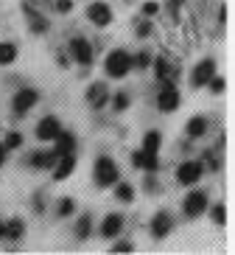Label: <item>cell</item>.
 Wrapping results in <instances>:
<instances>
[{"instance_id": "obj_1", "label": "cell", "mask_w": 235, "mask_h": 255, "mask_svg": "<svg viewBox=\"0 0 235 255\" xmlns=\"http://www.w3.org/2000/svg\"><path fill=\"white\" fill-rule=\"evenodd\" d=\"M104 68H106V76H109V79H123V76L132 70V56L123 51V48H115V51H109Z\"/></svg>"}, {"instance_id": "obj_2", "label": "cell", "mask_w": 235, "mask_h": 255, "mask_svg": "<svg viewBox=\"0 0 235 255\" xmlns=\"http://www.w3.org/2000/svg\"><path fill=\"white\" fill-rule=\"evenodd\" d=\"M121 180V171H118V163L112 157H98L95 160V185L98 188H109Z\"/></svg>"}, {"instance_id": "obj_3", "label": "cell", "mask_w": 235, "mask_h": 255, "mask_svg": "<svg viewBox=\"0 0 235 255\" xmlns=\"http://www.w3.org/2000/svg\"><path fill=\"white\" fill-rule=\"evenodd\" d=\"M157 107H159V113H174L179 107V90H176L174 79H165V84H162V90L157 96Z\"/></svg>"}, {"instance_id": "obj_4", "label": "cell", "mask_w": 235, "mask_h": 255, "mask_svg": "<svg viewBox=\"0 0 235 255\" xmlns=\"http://www.w3.org/2000/svg\"><path fill=\"white\" fill-rule=\"evenodd\" d=\"M182 210H185V216L188 219H199L207 210V194L205 191H190L188 199L182 202Z\"/></svg>"}, {"instance_id": "obj_5", "label": "cell", "mask_w": 235, "mask_h": 255, "mask_svg": "<svg viewBox=\"0 0 235 255\" xmlns=\"http://www.w3.org/2000/svg\"><path fill=\"white\" fill-rule=\"evenodd\" d=\"M202 174H205V165L196 163V160H188L176 168V180L182 182V185H196L202 180Z\"/></svg>"}, {"instance_id": "obj_6", "label": "cell", "mask_w": 235, "mask_h": 255, "mask_svg": "<svg viewBox=\"0 0 235 255\" xmlns=\"http://www.w3.org/2000/svg\"><path fill=\"white\" fill-rule=\"evenodd\" d=\"M39 101V93L34 90V87H23V90L14 96V101H11V107H14V115H20L23 118L28 110H34V104Z\"/></svg>"}, {"instance_id": "obj_7", "label": "cell", "mask_w": 235, "mask_h": 255, "mask_svg": "<svg viewBox=\"0 0 235 255\" xmlns=\"http://www.w3.org/2000/svg\"><path fill=\"white\" fill-rule=\"evenodd\" d=\"M70 56L78 62V65H84V68H90L92 65V45L87 42L84 37H76L70 39Z\"/></svg>"}, {"instance_id": "obj_8", "label": "cell", "mask_w": 235, "mask_h": 255, "mask_svg": "<svg viewBox=\"0 0 235 255\" xmlns=\"http://www.w3.org/2000/svg\"><path fill=\"white\" fill-rule=\"evenodd\" d=\"M213 76H216V62H213V59H202L196 68H193V73H190V82H193V87H205Z\"/></svg>"}, {"instance_id": "obj_9", "label": "cell", "mask_w": 235, "mask_h": 255, "mask_svg": "<svg viewBox=\"0 0 235 255\" xmlns=\"http://www.w3.org/2000/svg\"><path fill=\"white\" fill-rule=\"evenodd\" d=\"M87 17H90L92 25H98V28H106V25L112 23V8L106 6V3H92L87 8Z\"/></svg>"}, {"instance_id": "obj_10", "label": "cell", "mask_w": 235, "mask_h": 255, "mask_svg": "<svg viewBox=\"0 0 235 255\" xmlns=\"http://www.w3.org/2000/svg\"><path fill=\"white\" fill-rule=\"evenodd\" d=\"M132 165H135V168H143L146 174H157L159 171V157L140 149V151H135V154H132Z\"/></svg>"}, {"instance_id": "obj_11", "label": "cell", "mask_w": 235, "mask_h": 255, "mask_svg": "<svg viewBox=\"0 0 235 255\" xmlns=\"http://www.w3.org/2000/svg\"><path fill=\"white\" fill-rule=\"evenodd\" d=\"M171 227H174V222H171V213L159 210V213H154V219H152V225H149V230H152L154 239H165L168 233H171Z\"/></svg>"}, {"instance_id": "obj_12", "label": "cell", "mask_w": 235, "mask_h": 255, "mask_svg": "<svg viewBox=\"0 0 235 255\" xmlns=\"http://www.w3.org/2000/svg\"><path fill=\"white\" fill-rule=\"evenodd\" d=\"M59 132H62V124H59V118H53V115H45V118L37 124V137L39 140H53Z\"/></svg>"}, {"instance_id": "obj_13", "label": "cell", "mask_w": 235, "mask_h": 255, "mask_svg": "<svg viewBox=\"0 0 235 255\" xmlns=\"http://www.w3.org/2000/svg\"><path fill=\"white\" fill-rule=\"evenodd\" d=\"M76 168V154L70 151V154H62L56 163H53V180H68L70 174Z\"/></svg>"}, {"instance_id": "obj_14", "label": "cell", "mask_w": 235, "mask_h": 255, "mask_svg": "<svg viewBox=\"0 0 235 255\" xmlns=\"http://www.w3.org/2000/svg\"><path fill=\"white\" fill-rule=\"evenodd\" d=\"M106 98H109V87H106L104 82L90 84V90H87V101H90V107L101 110V107H106Z\"/></svg>"}, {"instance_id": "obj_15", "label": "cell", "mask_w": 235, "mask_h": 255, "mask_svg": "<svg viewBox=\"0 0 235 255\" xmlns=\"http://www.w3.org/2000/svg\"><path fill=\"white\" fill-rule=\"evenodd\" d=\"M123 230V216L121 213H109V216L104 219V225H101V236L104 239H118Z\"/></svg>"}, {"instance_id": "obj_16", "label": "cell", "mask_w": 235, "mask_h": 255, "mask_svg": "<svg viewBox=\"0 0 235 255\" xmlns=\"http://www.w3.org/2000/svg\"><path fill=\"white\" fill-rule=\"evenodd\" d=\"M53 151L56 154H70V151H76V137L70 135V132H59V135L53 137Z\"/></svg>"}, {"instance_id": "obj_17", "label": "cell", "mask_w": 235, "mask_h": 255, "mask_svg": "<svg viewBox=\"0 0 235 255\" xmlns=\"http://www.w3.org/2000/svg\"><path fill=\"white\" fill-rule=\"evenodd\" d=\"M152 65H154V73H157L159 82H165V79H174L176 70H174V62L168 59V56H157Z\"/></svg>"}, {"instance_id": "obj_18", "label": "cell", "mask_w": 235, "mask_h": 255, "mask_svg": "<svg viewBox=\"0 0 235 255\" xmlns=\"http://www.w3.org/2000/svg\"><path fill=\"white\" fill-rule=\"evenodd\" d=\"M23 236H25L23 219H8L6 230H3V239H8V241H23Z\"/></svg>"}, {"instance_id": "obj_19", "label": "cell", "mask_w": 235, "mask_h": 255, "mask_svg": "<svg viewBox=\"0 0 235 255\" xmlns=\"http://www.w3.org/2000/svg\"><path fill=\"white\" fill-rule=\"evenodd\" d=\"M56 160H59V154H56L53 149L51 151H37V154L31 157V165H34V168H53Z\"/></svg>"}, {"instance_id": "obj_20", "label": "cell", "mask_w": 235, "mask_h": 255, "mask_svg": "<svg viewBox=\"0 0 235 255\" xmlns=\"http://www.w3.org/2000/svg\"><path fill=\"white\" fill-rule=\"evenodd\" d=\"M207 127H210V124H207V118L205 115H196V118H190L188 121V137H202L207 132Z\"/></svg>"}, {"instance_id": "obj_21", "label": "cell", "mask_w": 235, "mask_h": 255, "mask_svg": "<svg viewBox=\"0 0 235 255\" xmlns=\"http://www.w3.org/2000/svg\"><path fill=\"white\" fill-rule=\"evenodd\" d=\"M159 146H162V135H159L157 129L146 132V137H143V151H149V154H157Z\"/></svg>"}, {"instance_id": "obj_22", "label": "cell", "mask_w": 235, "mask_h": 255, "mask_svg": "<svg viewBox=\"0 0 235 255\" xmlns=\"http://www.w3.org/2000/svg\"><path fill=\"white\" fill-rule=\"evenodd\" d=\"M115 199H121V202H132L135 199V188L129 185V182H115Z\"/></svg>"}, {"instance_id": "obj_23", "label": "cell", "mask_w": 235, "mask_h": 255, "mask_svg": "<svg viewBox=\"0 0 235 255\" xmlns=\"http://www.w3.org/2000/svg\"><path fill=\"white\" fill-rule=\"evenodd\" d=\"M17 59V45L14 42H0V65H11Z\"/></svg>"}, {"instance_id": "obj_24", "label": "cell", "mask_w": 235, "mask_h": 255, "mask_svg": "<svg viewBox=\"0 0 235 255\" xmlns=\"http://www.w3.org/2000/svg\"><path fill=\"white\" fill-rule=\"evenodd\" d=\"M90 233H92V219L90 216H81L76 222V239L78 241H87V239H90Z\"/></svg>"}, {"instance_id": "obj_25", "label": "cell", "mask_w": 235, "mask_h": 255, "mask_svg": "<svg viewBox=\"0 0 235 255\" xmlns=\"http://www.w3.org/2000/svg\"><path fill=\"white\" fill-rule=\"evenodd\" d=\"M28 25H31V31H34V34H45L48 31V17H42V14H37V11H34V14L28 17Z\"/></svg>"}, {"instance_id": "obj_26", "label": "cell", "mask_w": 235, "mask_h": 255, "mask_svg": "<svg viewBox=\"0 0 235 255\" xmlns=\"http://www.w3.org/2000/svg\"><path fill=\"white\" fill-rule=\"evenodd\" d=\"M149 65H152V56H149L146 51H140L137 56H132V68H137V70H146Z\"/></svg>"}, {"instance_id": "obj_27", "label": "cell", "mask_w": 235, "mask_h": 255, "mask_svg": "<svg viewBox=\"0 0 235 255\" xmlns=\"http://www.w3.org/2000/svg\"><path fill=\"white\" fill-rule=\"evenodd\" d=\"M129 93H115V98H112V104H115V113H123L126 107H129Z\"/></svg>"}, {"instance_id": "obj_28", "label": "cell", "mask_w": 235, "mask_h": 255, "mask_svg": "<svg viewBox=\"0 0 235 255\" xmlns=\"http://www.w3.org/2000/svg\"><path fill=\"white\" fill-rule=\"evenodd\" d=\"M210 216H213L216 225H224V222H227V208H224V205H216V208L210 210Z\"/></svg>"}, {"instance_id": "obj_29", "label": "cell", "mask_w": 235, "mask_h": 255, "mask_svg": "<svg viewBox=\"0 0 235 255\" xmlns=\"http://www.w3.org/2000/svg\"><path fill=\"white\" fill-rule=\"evenodd\" d=\"M73 210H76V205H73V199H62V202H59V208H56V213H59V216L65 219V216H70Z\"/></svg>"}, {"instance_id": "obj_30", "label": "cell", "mask_w": 235, "mask_h": 255, "mask_svg": "<svg viewBox=\"0 0 235 255\" xmlns=\"http://www.w3.org/2000/svg\"><path fill=\"white\" fill-rule=\"evenodd\" d=\"M3 146H6V149H20V146H23V135H20V132H11Z\"/></svg>"}, {"instance_id": "obj_31", "label": "cell", "mask_w": 235, "mask_h": 255, "mask_svg": "<svg viewBox=\"0 0 235 255\" xmlns=\"http://www.w3.org/2000/svg\"><path fill=\"white\" fill-rule=\"evenodd\" d=\"M207 84H210V90H213V93H224V87H227V82H224L221 76H213Z\"/></svg>"}, {"instance_id": "obj_32", "label": "cell", "mask_w": 235, "mask_h": 255, "mask_svg": "<svg viewBox=\"0 0 235 255\" xmlns=\"http://www.w3.org/2000/svg\"><path fill=\"white\" fill-rule=\"evenodd\" d=\"M53 6H56L59 14H68L70 8H73V3H70V0H53Z\"/></svg>"}, {"instance_id": "obj_33", "label": "cell", "mask_w": 235, "mask_h": 255, "mask_svg": "<svg viewBox=\"0 0 235 255\" xmlns=\"http://www.w3.org/2000/svg\"><path fill=\"white\" fill-rule=\"evenodd\" d=\"M132 250L135 247H132L129 241H118V244H112V253H132Z\"/></svg>"}, {"instance_id": "obj_34", "label": "cell", "mask_w": 235, "mask_h": 255, "mask_svg": "<svg viewBox=\"0 0 235 255\" xmlns=\"http://www.w3.org/2000/svg\"><path fill=\"white\" fill-rule=\"evenodd\" d=\"M157 11H159L157 3H143V14H146V17H154Z\"/></svg>"}, {"instance_id": "obj_35", "label": "cell", "mask_w": 235, "mask_h": 255, "mask_svg": "<svg viewBox=\"0 0 235 255\" xmlns=\"http://www.w3.org/2000/svg\"><path fill=\"white\" fill-rule=\"evenodd\" d=\"M149 34H152V23H140V25H137V37H140V39L149 37Z\"/></svg>"}, {"instance_id": "obj_36", "label": "cell", "mask_w": 235, "mask_h": 255, "mask_svg": "<svg viewBox=\"0 0 235 255\" xmlns=\"http://www.w3.org/2000/svg\"><path fill=\"white\" fill-rule=\"evenodd\" d=\"M6 157H8V149L0 143V168H3V163H6Z\"/></svg>"}, {"instance_id": "obj_37", "label": "cell", "mask_w": 235, "mask_h": 255, "mask_svg": "<svg viewBox=\"0 0 235 255\" xmlns=\"http://www.w3.org/2000/svg\"><path fill=\"white\" fill-rule=\"evenodd\" d=\"M3 230H6V222H3V219H0V239H3Z\"/></svg>"}, {"instance_id": "obj_38", "label": "cell", "mask_w": 235, "mask_h": 255, "mask_svg": "<svg viewBox=\"0 0 235 255\" xmlns=\"http://www.w3.org/2000/svg\"><path fill=\"white\" fill-rule=\"evenodd\" d=\"M48 3H53V0H48Z\"/></svg>"}]
</instances>
